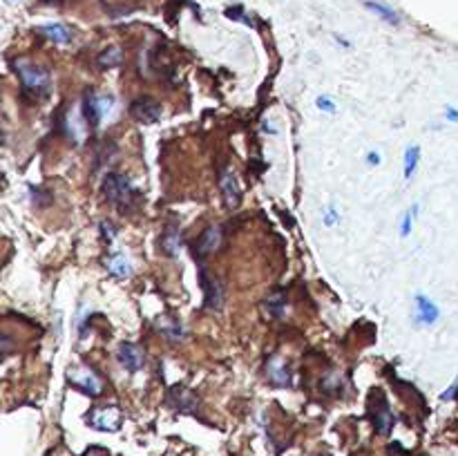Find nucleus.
I'll use <instances>...</instances> for the list:
<instances>
[{
    "label": "nucleus",
    "instance_id": "nucleus-1",
    "mask_svg": "<svg viewBox=\"0 0 458 456\" xmlns=\"http://www.w3.org/2000/svg\"><path fill=\"white\" fill-rule=\"evenodd\" d=\"M103 192H106V199L110 204H114L116 208H121V213L132 211L139 195L135 190V186L130 184V179L123 175L110 173L106 179H103Z\"/></svg>",
    "mask_w": 458,
    "mask_h": 456
},
{
    "label": "nucleus",
    "instance_id": "nucleus-2",
    "mask_svg": "<svg viewBox=\"0 0 458 456\" xmlns=\"http://www.w3.org/2000/svg\"><path fill=\"white\" fill-rule=\"evenodd\" d=\"M16 72L20 76L23 92L32 99H41L49 92V72L43 70L41 65H34L27 61L16 63Z\"/></svg>",
    "mask_w": 458,
    "mask_h": 456
},
{
    "label": "nucleus",
    "instance_id": "nucleus-3",
    "mask_svg": "<svg viewBox=\"0 0 458 456\" xmlns=\"http://www.w3.org/2000/svg\"><path fill=\"white\" fill-rule=\"evenodd\" d=\"M87 423L94 429H101V432H116L121 425V412L114 405H103L87 414Z\"/></svg>",
    "mask_w": 458,
    "mask_h": 456
},
{
    "label": "nucleus",
    "instance_id": "nucleus-4",
    "mask_svg": "<svg viewBox=\"0 0 458 456\" xmlns=\"http://www.w3.org/2000/svg\"><path fill=\"white\" fill-rule=\"evenodd\" d=\"M130 114H132L139 123H156L161 119V106L154 99L143 97L130 106Z\"/></svg>",
    "mask_w": 458,
    "mask_h": 456
},
{
    "label": "nucleus",
    "instance_id": "nucleus-5",
    "mask_svg": "<svg viewBox=\"0 0 458 456\" xmlns=\"http://www.w3.org/2000/svg\"><path fill=\"white\" fill-rule=\"evenodd\" d=\"M202 286H204V293H206V309L211 311H219L224 307V286H221L219 280L211 278L206 271H202Z\"/></svg>",
    "mask_w": 458,
    "mask_h": 456
},
{
    "label": "nucleus",
    "instance_id": "nucleus-6",
    "mask_svg": "<svg viewBox=\"0 0 458 456\" xmlns=\"http://www.w3.org/2000/svg\"><path fill=\"white\" fill-rule=\"evenodd\" d=\"M221 246V228L219 226H211V228H206L199 240L194 242V257H208V255H213L217 249Z\"/></svg>",
    "mask_w": 458,
    "mask_h": 456
},
{
    "label": "nucleus",
    "instance_id": "nucleus-7",
    "mask_svg": "<svg viewBox=\"0 0 458 456\" xmlns=\"http://www.w3.org/2000/svg\"><path fill=\"white\" fill-rule=\"evenodd\" d=\"M219 190H221V197H224V204L226 208H237L240 206V199H242V192H240V184L235 175L230 171H224L219 175Z\"/></svg>",
    "mask_w": 458,
    "mask_h": 456
},
{
    "label": "nucleus",
    "instance_id": "nucleus-8",
    "mask_svg": "<svg viewBox=\"0 0 458 456\" xmlns=\"http://www.w3.org/2000/svg\"><path fill=\"white\" fill-rule=\"evenodd\" d=\"M394 423H396V419H394V414H391L387 400L378 394V407H373V425L378 429V434L387 436L391 432V427H394Z\"/></svg>",
    "mask_w": 458,
    "mask_h": 456
},
{
    "label": "nucleus",
    "instance_id": "nucleus-9",
    "mask_svg": "<svg viewBox=\"0 0 458 456\" xmlns=\"http://www.w3.org/2000/svg\"><path fill=\"white\" fill-rule=\"evenodd\" d=\"M119 362L123 364V367L128 371H139L143 367V354H141V349L132 343H123L119 347Z\"/></svg>",
    "mask_w": 458,
    "mask_h": 456
},
{
    "label": "nucleus",
    "instance_id": "nucleus-10",
    "mask_svg": "<svg viewBox=\"0 0 458 456\" xmlns=\"http://www.w3.org/2000/svg\"><path fill=\"white\" fill-rule=\"evenodd\" d=\"M170 405H173L175 409H181V412H192L194 407H197V400H194V396L188 392L186 387H175L173 392H170Z\"/></svg>",
    "mask_w": 458,
    "mask_h": 456
},
{
    "label": "nucleus",
    "instance_id": "nucleus-11",
    "mask_svg": "<svg viewBox=\"0 0 458 456\" xmlns=\"http://www.w3.org/2000/svg\"><path fill=\"white\" fill-rule=\"evenodd\" d=\"M103 101L97 97V92H87L85 94V119L92 128H97L101 123V116H103Z\"/></svg>",
    "mask_w": 458,
    "mask_h": 456
},
{
    "label": "nucleus",
    "instance_id": "nucleus-12",
    "mask_svg": "<svg viewBox=\"0 0 458 456\" xmlns=\"http://www.w3.org/2000/svg\"><path fill=\"white\" fill-rule=\"evenodd\" d=\"M284 307H286V295L282 291L278 293H271L266 300H264V314L271 318V320H280L284 316Z\"/></svg>",
    "mask_w": 458,
    "mask_h": 456
},
{
    "label": "nucleus",
    "instance_id": "nucleus-13",
    "mask_svg": "<svg viewBox=\"0 0 458 456\" xmlns=\"http://www.w3.org/2000/svg\"><path fill=\"white\" fill-rule=\"evenodd\" d=\"M179 249H181V233H179V228H173V226L166 228L163 238H161V251L166 255H177Z\"/></svg>",
    "mask_w": 458,
    "mask_h": 456
},
{
    "label": "nucleus",
    "instance_id": "nucleus-14",
    "mask_svg": "<svg viewBox=\"0 0 458 456\" xmlns=\"http://www.w3.org/2000/svg\"><path fill=\"white\" fill-rule=\"evenodd\" d=\"M74 385L81 387L83 392H87V394H92V396H97V394L101 392V383L97 381V376L89 374V371H85L83 378H76V376H74Z\"/></svg>",
    "mask_w": 458,
    "mask_h": 456
},
{
    "label": "nucleus",
    "instance_id": "nucleus-15",
    "mask_svg": "<svg viewBox=\"0 0 458 456\" xmlns=\"http://www.w3.org/2000/svg\"><path fill=\"white\" fill-rule=\"evenodd\" d=\"M268 381H271V385H275V387H286V385H291L289 371H286L284 367H280L278 362H273L271 367H268Z\"/></svg>",
    "mask_w": 458,
    "mask_h": 456
},
{
    "label": "nucleus",
    "instance_id": "nucleus-16",
    "mask_svg": "<svg viewBox=\"0 0 458 456\" xmlns=\"http://www.w3.org/2000/svg\"><path fill=\"white\" fill-rule=\"evenodd\" d=\"M43 34H47L51 41H56V43H70V38H72V32L68 27H63V25H49V27H43Z\"/></svg>",
    "mask_w": 458,
    "mask_h": 456
},
{
    "label": "nucleus",
    "instance_id": "nucleus-17",
    "mask_svg": "<svg viewBox=\"0 0 458 456\" xmlns=\"http://www.w3.org/2000/svg\"><path fill=\"white\" fill-rule=\"evenodd\" d=\"M119 63H121V51L116 49V47L106 49V51H103V54L99 56V65H101V68H116Z\"/></svg>",
    "mask_w": 458,
    "mask_h": 456
},
{
    "label": "nucleus",
    "instance_id": "nucleus-18",
    "mask_svg": "<svg viewBox=\"0 0 458 456\" xmlns=\"http://www.w3.org/2000/svg\"><path fill=\"white\" fill-rule=\"evenodd\" d=\"M108 269L112 273H116V276H130V273H132V269H130L128 259L123 255H114L110 262H108Z\"/></svg>",
    "mask_w": 458,
    "mask_h": 456
},
{
    "label": "nucleus",
    "instance_id": "nucleus-19",
    "mask_svg": "<svg viewBox=\"0 0 458 456\" xmlns=\"http://www.w3.org/2000/svg\"><path fill=\"white\" fill-rule=\"evenodd\" d=\"M366 7L373 9V11H378V14H380L383 18H387L389 23H398V16L394 14V11H391V9H385L380 3H366Z\"/></svg>",
    "mask_w": 458,
    "mask_h": 456
},
{
    "label": "nucleus",
    "instance_id": "nucleus-20",
    "mask_svg": "<svg viewBox=\"0 0 458 456\" xmlns=\"http://www.w3.org/2000/svg\"><path fill=\"white\" fill-rule=\"evenodd\" d=\"M418 307H421V311H423V316H425V320L427 322H431V320H436V307L434 304H427V300H418Z\"/></svg>",
    "mask_w": 458,
    "mask_h": 456
},
{
    "label": "nucleus",
    "instance_id": "nucleus-21",
    "mask_svg": "<svg viewBox=\"0 0 458 456\" xmlns=\"http://www.w3.org/2000/svg\"><path fill=\"white\" fill-rule=\"evenodd\" d=\"M416 157H418V148H409V150H407V166H404V173H407V177H409L411 171H414Z\"/></svg>",
    "mask_w": 458,
    "mask_h": 456
}]
</instances>
